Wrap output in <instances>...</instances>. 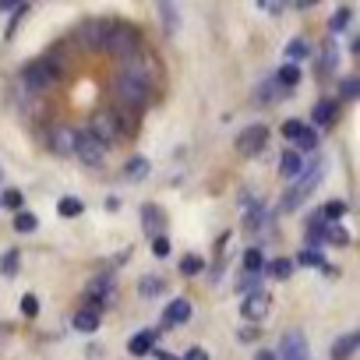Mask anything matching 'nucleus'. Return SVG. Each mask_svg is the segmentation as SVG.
Instances as JSON below:
<instances>
[{"mask_svg": "<svg viewBox=\"0 0 360 360\" xmlns=\"http://www.w3.org/2000/svg\"><path fill=\"white\" fill-rule=\"evenodd\" d=\"M71 325H75L78 332H85V335H89V332H96V328H99V314H96V311H85V307H82V311L75 314V321H71Z\"/></svg>", "mask_w": 360, "mask_h": 360, "instance_id": "obj_31", "label": "nucleus"}, {"mask_svg": "<svg viewBox=\"0 0 360 360\" xmlns=\"http://www.w3.org/2000/svg\"><path fill=\"white\" fill-rule=\"evenodd\" d=\"M75 155H78L85 166H99V162L106 159V145H99V141L82 127V131L75 134Z\"/></svg>", "mask_w": 360, "mask_h": 360, "instance_id": "obj_10", "label": "nucleus"}, {"mask_svg": "<svg viewBox=\"0 0 360 360\" xmlns=\"http://www.w3.org/2000/svg\"><path fill=\"white\" fill-rule=\"evenodd\" d=\"M64 75H68L64 53H60V50H50V53H43V57H36V60H29V64L22 68V85L39 96V92L57 89V85L64 82Z\"/></svg>", "mask_w": 360, "mask_h": 360, "instance_id": "obj_2", "label": "nucleus"}, {"mask_svg": "<svg viewBox=\"0 0 360 360\" xmlns=\"http://www.w3.org/2000/svg\"><path fill=\"white\" fill-rule=\"evenodd\" d=\"M18 265H22V255L11 248V251H4V258H0V276L4 279H15L18 276Z\"/></svg>", "mask_w": 360, "mask_h": 360, "instance_id": "obj_26", "label": "nucleus"}, {"mask_svg": "<svg viewBox=\"0 0 360 360\" xmlns=\"http://www.w3.org/2000/svg\"><path fill=\"white\" fill-rule=\"evenodd\" d=\"M36 226H39V219H36L32 212H25V209L15 212V230H18V233H32Z\"/></svg>", "mask_w": 360, "mask_h": 360, "instance_id": "obj_39", "label": "nucleus"}, {"mask_svg": "<svg viewBox=\"0 0 360 360\" xmlns=\"http://www.w3.org/2000/svg\"><path fill=\"white\" fill-rule=\"evenodd\" d=\"M293 265H304V269H325L328 262L321 258V251H311V248H300V255H297V262Z\"/></svg>", "mask_w": 360, "mask_h": 360, "instance_id": "obj_33", "label": "nucleus"}, {"mask_svg": "<svg viewBox=\"0 0 360 360\" xmlns=\"http://www.w3.org/2000/svg\"><path fill=\"white\" fill-rule=\"evenodd\" d=\"M25 15H29V4H18V8H15V18H11V25H8V39L15 36V29L22 25V18H25Z\"/></svg>", "mask_w": 360, "mask_h": 360, "instance_id": "obj_44", "label": "nucleus"}, {"mask_svg": "<svg viewBox=\"0 0 360 360\" xmlns=\"http://www.w3.org/2000/svg\"><path fill=\"white\" fill-rule=\"evenodd\" d=\"M148 159L145 155H131L127 162H124V180H145L148 176Z\"/></svg>", "mask_w": 360, "mask_h": 360, "instance_id": "obj_21", "label": "nucleus"}, {"mask_svg": "<svg viewBox=\"0 0 360 360\" xmlns=\"http://www.w3.org/2000/svg\"><path fill=\"white\" fill-rule=\"evenodd\" d=\"M360 96V78H342L339 85V103H353Z\"/></svg>", "mask_w": 360, "mask_h": 360, "instance_id": "obj_38", "label": "nucleus"}, {"mask_svg": "<svg viewBox=\"0 0 360 360\" xmlns=\"http://www.w3.org/2000/svg\"><path fill=\"white\" fill-rule=\"evenodd\" d=\"M113 89H117V106H124L127 113H141V110H148L152 103H155V92H148L145 85H138V82H131L127 75H117V82H113Z\"/></svg>", "mask_w": 360, "mask_h": 360, "instance_id": "obj_6", "label": "nucleus"}, {"mask_svg": "<svg viewBox=\"0 0 360 360\" xmlns=\"http://www.w3.org/2000/svg\"><path fill=\"white\" fill-rule=\"evenodd\" d=\"M293 145H297V148H293L297 155H300V152H314V148H318V131H314V127H304Z\"/></svg>", "mask_w": 360, "mask_h": 360, "instance_id": "obj_35", "label": "nucleus"}, {"mask_svg": "<svg viewBox=\"0 0 360 360\" xmlns=\"http://www.w3.org/2000/svg\"><path fill=\"white\" fill-rule=\"evenodd\" d=\"M335 60H339V46H335V39H328V43H325V50H321V71H318V75L335 71Z\"/></svg>", "mask_w": 360, "mask_h": 360, "instance_id": "obj_34", "label": "nucleus"}, {"mask_svg": "<svg viewBox=\"0 0 360 360\" xmlns=\"http://www.w3.org/2000/svg\"><path fill=\"white\" fill-rule=\"evenodd\" d=\"M152 255H155V258H166V255H169V240H166V233L152 240Z\"/></svg>", "mask_w": 360, "mask_h": 360, "instance_id": "obj_45", "label": "nucleus"}, {"mask_svg": "<svg viewBox=\"0 0 360 360\" xmlns=\"http://www.w3.org/2000/svg\"><path fill=\"white\" fill-rule=\"evenodd\" d=\"M325 244H335V248H346L349 244V230L346 226H325Z\"/></svg>", "mask_w": 360, "mask_h": 360, "instance_id": "obj_37", "label": "nucleus"}, {"mask_svg": "<svg viewBox=\"0 0 360 360\" xmlns=\"http://www.w3.org/2000/svg\"><path fill=\"white\" fill-rule=\"evenodd\" d=\"M300 75H304V71H300V64H290V60H286L283 68H276V75H272V78H276L286 92H293V89H297V82H300Z\"/></svg>", "mask_w": 360, "mask_h": 360, "instance_id": "obj_19", "label": "nucleus"}, {"mask_svg": "<svg viewBox=\"0 0 360 360\" xmlns=\"http://www.w3.org/2000/svg\"><path fill=\"white\" fill-rule=\"evenodd\" d=\"M113 293H117V283H113V276H96V279L85 286V311H96V314H103V307L113 300Z\"/></svg>", "mask_w": 360, "mask_h": 360, "instance_id": "obj_8", "label": "nucleus"}, {"mask_svg": "<svg viewBox=\"0 0 360 360\" xmlns=\"http://www.w3.org/2000/svg\"><path fill=\"white\" fill-rule=\"evenodd\" d=\"M155 11H159V18H162L166 32H176V8H173V4H159Z\"/></svg>", "mask_w": 360, "mask_h": 360, "instance_id": "obj_41", "label": "nucleus"}, {"mask_svg": "<svg viewBox=\"0 0 360 360\" xmlns=\"http://www.w3.org/2000/svg\"><path fill=\"white\" fill-rule=\"evenodd\" d=\"M304 127H307L304 120H297V117H290V120H283V127H279V131H283V138H290V141H297Z\"/></svg>", "mask_w": 360, "mask_h": 360, "instance_id": "obj_42", "label": "nucleus"}, {"mask_svg": "<svg viewBox=\"0 0 360 360\" xmlns=\"http://www.w3.org/2000/svg\"><path fill=\"white\" fill-rule=\"evenodd\" d=\"M162 226H166L162 209H159V205H152V202H145V205H141V230L155 240V237H162Z\"/></svg>", "mask_w": 360, "mask_h": 360, "instance_id": "obj_15", "label": "nucleus"}, {"mask_svg": "<svg viewBox=\"0 0 360 360\" xmlns=\"http://www.w3.org/2000/svg\"><path fill=\"white\" fill-rule=\"evenodd\" d=\"M269 311H272V297H269L265 290H255V293H248V297L240 300V318H244V321H262Z\"/></svg>", "mask_w": 360, "mask_h": 360, "instance_id": "obj_13", "label": "nucleus"}, {"mask_svg": "<svg viewBox=\"0 0 360 360\" xmlns=\"http://www.w3.org/2000/svg\"><path fill=\"white\" fill-rule=\"evenodd\" d=\"M152 349H155V332H152V328L134 332V335L127 339V353H131V356H148Z\"/></svg>", "mask_w": 360, "mask_h": 360, "instance_id": "obj_17", "label": "nucleus"}, {"mask_svg": "<svg viewBox=\"0 0 360 360\" xmlns=\"http://www.w3.org/2000/svg\"><path fill=\"white\" fill-rule=\"evenodd\" d=\"M300 169H304V155H297L293 148H286V152H283V159H279V173L293 180Z\"/></svg>", "mask_w": 360, "mask_h": 360, "instance_id": "obj_22", "label": "nucleus"}, {"mask_svg": "<svg viewBox=\"0 0 360 360\" xmlns=\"http://www.w3.org/2000/svg\"><path fill=\"white\" fill-rule=\"evenodd\" d=\"M349 22H353V8H349V4H342V8H335V15L328 18V32L335 36V32H342Z\"/></svg>", "mask_w": 360, "mask_h": 360, "instance_id": "obj_27", "label": "nucleus"}, {"mask_svg": "<svg viewBox=\"0 0 360 360\" xmlns=\"http://www.w3.org/2000/svg\"><path fill=\"white\" fill-rule=\"evenodd\" d=\"M138 50H141V29L117 18V25H113V32H110V43H106V53H113V57L124 64V60H131Z\"/></svg>", "mask_w": 360, "mask_h": 360, "instance_id": "obj_5", "label": "nucleus"}, {"mask_svg": "<svg viewBox=\"0 0 360 360\" xmlns=\"http://www.w3.org/2000/svg\"><path fill=\"white\" fill-rule=\"evenodd\" d=\"M120 75H127L131 82H138V85H145L148 92H162V60L152 53V50H138L131 60H124V71Z\"/></svg>", "mask_w": 360, "mask_h": 360, "instance_id": "obj_4", "label": "nucleus"}, {"mask_svg": "<svg viewBox=\"0 0 360 360\" xmlns=\"http://www.w3.org/2000/svg\"><path fill=\"white\" fill-rule=\"evenodd\" d=\"M286 96H290V92H286L276 78H269V82L258 89V103H272V99H286Z\"/></svg>", "mask_w": 360, "mask_h": 360, "instance_id": "obj_28", "label": "nucleus"}, {"mask_svg": "<svg viewBox=\"0 0 360 360\" xmlns=\"http://www.w3.org/2000/svg\"><path fill=\"white\" fill-rule=\"evenodd\" d=\"M237 339H240V342H248V339H258V328H240V332H237Z\"/></svg>", "mask_w": 360, "mask_h": 360, "instance_id": "obj_49", "label": "nucleus"}, {"mask_svg": "<svg viewBox=\"0 0 360 360\" xmlns=\"http://www.w3.org/2000/svg\"><path fill=\"white\" fill-rule=\"evenodd\" d=\"M258 8H262V11H269V15H279V11H283V4H272V0H262Z\"/></svg>", "mask_w": 360, "mask_h": 360, "instance_id": "obj_48", "label": "nucleus"}, {"mask_svg": "<svg viewBox=\"0 0 360 360\" xmlns=\"http://www.w3.org/2000/svg\"><path fill=\"white\" fill-rule=\"evenodd\" d=\"M188 318H191V300H188V297H176V300H169L166 311H162V328L184 325Z\"/></svg>", "mask_w": 360, "mask_h": 360, "instance_id": "obj_14", "label": "nucleus"}, {"mask_svg": "<svg viewBox=\"0 0 360 360\" xmlns=\"http://www.w3.org/2000/svg\"><path fill=\"white\" fill-rule=\"evenodd\" d=\"M255 360H279V356H276V349H258Z\"/></svg>", "mask_w": 360, "mask_h": 360, "instance_id": "obj_50", "label": "nucleus"}, {"mask_svg": "<svg viewBox=\"0 0 360 360\" xmlns=\"http://www.w3.org/2000/svg\"><path fill=\"white\" fill-rule=\"evenodd\" d=\"M237 152L244 155V159H251V155H258L265 145H269V127L265 124H248L240 134H237Z\"/></svg>", "mask_w": 360, "mask_h": 360, "instance_id": "obj_9", "label": "nucleus"}, {"mask_svg": "<svg viewBox=\"0 0 360 360\" xmlns=\"http://www.w3.org/2000/svg\"><path fill=\"white\" fill-rule=\"evenodd\" d=\"M240 265H244V276H262V269H265V255H262L258 248H248L244 258H240Z\"/></svg>", "mask_w": 360, "mask_h": 360, "instance_id": "obj_23", "label": "nucleus"}, {"mask_svg": "<svg viewBox=\"0 0 360 360\" xmlns=\"http://www.w3.org/2000/svg\"><path fill=\"white\" fill-rule=\"evenodd\" d=\"M262 219H265V205H262L258 198H251L248 209H244V226L255 230V226H262Z\"/></svg>", "mask_w": 360, "mask_h": 360, "instance_id": "obj_29", "label": "nucleus"}, {"mask_svg": "<svg viewBox=\"0 0 360 360\" xmlns=\"http://www.w3.org/2000/svg\"><path fill=\"white\" fill-rule=\"evenodd\" d=\"M293 269H297V265H293V258H276V262H265V269H262V272H269L272 279H279V283H283V279H290V276H293Z\"/></svg>", "mask_w": 360, "mask_h": 360, "instance_id": "obj_24", "label": "nucleus"}, {"mask_svg": "<svg viewBox=\"0 0 360 360\" xmlns=\"http://www.w3.org/2000/svg\"><path fill=\"white\" fill-rule=\"evenodd\" d=\"M237 290L248 297V293H255L258 290V276H240V283H237Z\"/></svg>", "mask_w": 360, "mask_h": 360, "instance_id": "obj_46", "label": "nucleus"}, {"mask_svg": "<svg viewBox=\"0 0 360 360\" xmlns=\"http://www.w3.org/2000/svg\"><path fill=\"white\" fill-rule=\"evenodd\" d=\"M113 25H117V18H89V22H82V25L75 29V39H78V46L89 50V53L106 50Z\"/></svg>", "mask_w": 360, "mask_h": 360, "instance_id": "obj_7", "label": "nucleus"}, {"mask_svg": "<svg viewBox=\"0 0 360 360\" xmlns=\"http://www.w3.org/2000/svg\"><path fill=\"white\" fill-rule=\"evenodd\" d=\"M346 212H349V205H346L342 198H332V202H325V205L318 209V216L325 219V226H335V223H339Z\"/></svg>", "mask_w": 360, "mask_h": 360, "instance_id": "obj_20", "label": "nucleus"}, {"mask_svg": "<svg viewBox=\"0 0 360 360\" xmlns=\"http://www.w3.org/2000/svg\"><path fill=\"white\" fill-rule=\"evenodd\" d=\"M0 205H4V209H11V212H22L25 209V198H22V191H4V195H0Z\"/></svg>", "mask_w": 360, "mask_h": 360, "instance_id": "obj_40", "label": "nucleus"}, {"mask_svg": "<svg viewBox=\"0 0 360 360\" xmlns=\"http://www.w3.org/2000/svg\"><path fill=\"white\" fill-rule=\"evenodd\" d=\"M202 269H205V258L195 255V251L180 258V272H184V276H202Z\"/></svg>", "mask_w": 360, "mask_h": 360, "instance_id": "obj_36", "label": "nucleus"}, {"mask_svg": "<svg viewBox=\"0 0 360 360\" xmlns=\"http://www.w3.org/2000/svg\"><path fill=\"white\" fill-rule=\"evenodd\" d=\"M184 360H209V349H205V346H191V349L184 353Z\"/></svg>", "mask_w": 360, "mask_h": 360, "instance_id": "obj_47", "label": "nucleus"}, {"mask_svg": "<svg viewBox=\"0 0 360 360\" xmlns=\"http://www.w3.org/2000/svg\"><path fill=\"white\" fill-rule=\"evenodd\" d=\"M286 57H290V64H300L304 57H311V43L307 39H290V46H286Z\"/></svg>", "mask_w": 360, "mask_h": 360, "instance_id": "obj_32", "label": "nucleus"}, {"mask_svg": "<svg viewBox=\"0 0 360 360\" xmlns=\"http://www.w3.org/2000/svg\"><path fill=\"white\" fill-rule=\"evenodd\" d=\"M57 212H60L64 219H78V216L85 212V202H82V198H75V195H64V198L57 202Z\"/></svg>", "mask_w": 360, "mask_h": 360, "instance_id": "obj_25", "label": "nucleus"}, {"mask_svg": "<svg viewBox=\"0 0 360 360\" xmlns=\"http://www.w3.org/2000/svg\"><path fill=\"white\" fill-rule=\"evenodd\" d=\"M138 293H141V297H162V293H166V279H159V276H145V279L138 283Z\"/></svg>", "mask_w": 360, "mask_h": 360, "instance_id": "obj_30", "label": "nucleus"}, {"mask_svg": "<svg viewBox=\"0 0 360 360\" xmlns=\"http://www.w3.org/2000/svg\"><path fill=\"white\" fill-rule=\"evenodd\" d=\"M311 120L318 127H332L339 120V99H318L314 110H311Z\"/></svg>", "mask_w": 360, "mask_h": 360, "instance_id": "obj_16", "label": "nucleus"}, {"mask_svg": "<svg viewBox=\"0 0 360 360\" xmlns=\"http://www.w3.org/2000/svg\"><path fill=\"white\" fill-rule=\"evenodd\" d=\"M75 134H78V127H71V124H53V127L46 131L50 152H57V155H75Z\"/></svg>", "mask_w": 360, "mask_h": 360, "instance_id": "obj_11", "label": "nucleus"}, {"mask_svg": "<svg viewBox=\"0 0 360 360\" xmlns=\"http://www.w3.org/2000/svg\"><path fill=\"white\" fill-rule=\"evenodd\" d=\"M22 314H25V318H36V314H39V300H36V293H25V297H22Z\"/></svg>", "mask_w": 360, "mask_h": 360, "instance_id": "obj_43", "label": "nucleus"}, {"mask_svg": "<svg viewBox=\"0 0 360 360\" xmlns=\"http://www.w3.org/2000/svg\"><path fill=\"white\" fill-rule=\"evenodd\" d=\"M99 145H117V141H127V138H134L138 134V117L134 113H127L124 106H96L92 110V117H89V127H85Z\"/></svg>", "mask_w": 360, "mask_h": 360, "instance_id": "obj_1", "label": "nucleus"}, {"mask_svg": "<svg viewBox=\"0 0 360 360\" xmlns=\"http://www.w3.org/2000/svg\"><path fill=\"white\" fill-rule=\"evenodd\" d=\"M356 346H360V335H356V332L339 335V339L332 342V360H349V356L356 353Z\"/></svg>", "mask_w": 360, "mask_h": 360, "instance_id": "obj_18", "label": "nucleus"}, {"mask_svg": "<svg viewBox=\"0 0 360 360\" xmlns=\"http://www.w3.org/2000/svg\"><path fill=\"white\" fill-rule=\"evenodd\" d=\"M321 176H325V162H321V159H311V162L293 176V184L283 191V198L276 202V212H297V209L318 191Z\"/></svg>", "mask_w": 360, "mask_h": 360, "instance_id": "obj_3", "label": "nucleus"}, {"mask_svg": "<svg viewBox=\"0 0 360 360\" xmlns=\"http://www.w3.org/2000/svg\"><path fill=\"white\" fill-rule=\"evenodd\" d=\"M279 360H307V335L300 332V328H290V332H283V339H279V353H276Z\"/></svg>", "mask_w": 360, "mask_h": 360, "instance_id": "obj_12", "label": "nucleus"}]
</instances>
